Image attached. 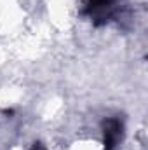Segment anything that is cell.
Here are the masks:
<instances>
[{"mask_svg":"<svg viewBox=\"0 0 148 150\" xmlns=\"http://www.w3.org/2000/svg\"><path fill=\"white\" fill-rule=\"evenodd\" d=\"M111 5H113V0H89L87 2V9L94 16H105Z\"/></svg>","mask_w":148,"mask_h":150,"instance_id":"cell-2","label":"cell"},{"mask_svg":"<svg viewBox=\"0 0 148 150\" xmlns=\"http://www.w3.org/2000/svg\"><path fill=\"white\" fill-rule=\"evenodd\" d=\"M120 122L117 119H111L105 126V150H113L117 147V142L120 138Z\"/></svg>","mask_w":148,"mask_h":150,"instance_id":"cell-1","label":"cell"}]
</instances>
